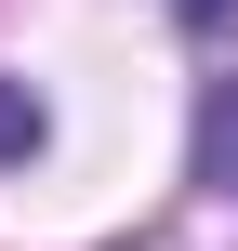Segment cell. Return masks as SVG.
<instances>
[{
  "label": "cell",
  "mask_w": 238,
  "mask_h": 251,
  "mask_svg": "<svg viewBox=\"0 0 238 251\" xmlns=\"http://www.w3.org/2000/svg\"><path fill=\"white\" fill-rule=\"evenodd\" d=\"M199 185L238 199V79H212V106H199Z\"/></svg>",
  "instance_id": "1"
},
{
  "label": "cell",
  "mask_w": 238,
  "mask_h": 251,
  "mask_svg": "<svg viewBox=\"0 0 238 251\" xmlns=\"http://www.w3.org/2000/svg\"><path fill=\"white\" fill-rule=\"evenodd\" d=\"M40 132H53V106L26 79H0V159H40Z\"/></svg>",
  "instance_id": "2"
},
{
  "label": "cell",
  "mask_w": 238,
  "mask_h": 251,
  "mask_svg": "<svg viewBox=\"0 0 238 251\" xmlns=\"http://www.w3.org/2000/svg\"><path fill=\"white\" fill-rule=\"evenodd\" d=\"M172 26H185V40H225V26H238V0H172Z\"/></svg>",
  "instance_id": "3"
}]
</instances>
